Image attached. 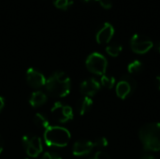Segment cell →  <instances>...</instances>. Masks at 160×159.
Returning <instances> with one entry per match:
<instances>
[{"label":"cell","instance_id":"6da1fadb","mask_svg":"<svg viewBox=\"0 0 160 159\" xmlns=\"http://www.w3.org/2000/svg\"><path fill=\"white\" fill-rule=\"evenodd\" d=\"M45 88L47 93L53 97H65L71 89L70 78L65 72H54L46 80Z\"/></svg>","mask_w":160,"mask_h":159},{"label":"cell","instance_id":"7a4b0ae2","mask_svg":"<svg viewBox=\"0 0 160 159\" xmlns=\"http://www.w3.org/2000/svg\"><path fill=\"white\" fill-rule=\"evenodd\" d=\"M139 137L146 151H160V123L143 126L139 132Z\"/></svg>","mask_w":160,"mask_h":159},{"label":"cell","instance_id":"3957f363","mask_svg":"<svg viewBox=\"0 0 160 159\" xmlns=\"http://www.w3.org/2000/svg\"><path fill=\"white\" fill-rule=\"evenodd\" d=\"M71 138L70 132L62 127H49L44 131L45 143L50 147H65Z\"/></svg>","mask_w":160,"mask_h":159},{"label":"cell","instance_id":"277c9868","mask_svg":"<svg viewBox=\"0 0 160 159\" xmlns=\"http://www.w3.org/2000/svg\"><path fill=\"white\" fill-rule=\"evenodd\" d=\"M85 65L87 69L93 74L103 76L108 67V61L106 57L99 52H93L86 58Z\"/></svg>","mask_w":160,"mask_h":159},{"label":"cell","instance_id":"5b68a950","mask_svg":"<svg viewBox=\"0 0 160 159\" xmlns=\"http://www.w3.org/2000/svg\"><path fill=\"white\" fill-rule=\"evenodd\" d=\"M22 146L24 147L26 154L29 157H37L43 150L42 141L38 136L24 135L22 139Z\"/></svg>","mask_w":160,"mask_h":159},{"label":"cell","instance_id":"8992f818","mask_svg":"<svg viewBox=\"0 0 160 159\" xmlns=\"http://www.w3.org/2000/svg\"><path fill=\"white\" fill-rule=\"evenodd\" d=\"M153 46V41L142 34H134L130 39L131 50L138 54H144L148 52Z\"/></svg>","mask_w":160,"mask_h":159},{"label":"cell","instance_id":"52a82bcc","mask_svg":"<svg viewBox=\"0 0 160 159\" xmlns=\"http://www.w3.org/2000/svg\"><path fill=\"white\" fill-rule=\"evenodd\" d=\"M52 117L58 123H67L73 119V110L70 106L62 102H55L51 109Z\"/></svg>","mask_w":160,"mask_h":159},{"label":"cell","instance_id":"ba28073f","mask_svg":"<svg viewBox=\"0 0 160 159\" xmlns=\"http://www.w3.org/2000/svg\"><path fill=\"white\" fill-rule=\"evenodd\" d=\"M137 83L134 78L130 75H125L121 78L120 82L116 84V95L119 98H127L136 89Z\"/></svg>","mask_w":160,"mask_h":159},{"label":"cell","instance_id":"9c48e42d","mask_svg":"<svg viewBox=\"0 0 160 159\" xmlns=\"http://www.w3.org/2000/svg\"><path fill=\"white\" fill-rule=\"evenodd\" d=\"M25 78H26L27 83L35 89L41 88V87L45 86L46 79H45L44 75L33 67H29L26 70Z\"/></svg>","mask_w":160,"mask_h":159},{"label":"cell","instance_id":"30bf717a","mask_svg":"<svg viewBox=\"0 0 160 159\" xmlns=\"http://www.w3.org/2000/svg\"><path fill=\"white\" fill-rule=\"evenodd\" d=\"M100 82L94 78L83 81L80 85V91L84 97H91L95 96L100 89Z\"/></svg>","mask_w":160,"mask_h":159},{"label":"cell","instance_id":"8fae6325","mask_svg":"<svg viewBox=\"0 0 160 159\" xmlns=\"http://www.w3.org/2000/svg\"><path fill=\"white\" fill-rule=\"evenodd\" d=\"M114 35V28L110 22H105L96 35V39L99 44H105L111 41Z\"/></svg>","mask_w":160,"mask_h":159},{"label":"cell","instance_id":"7c38bea8","mask_svg":"<svg viewBox=\"0 0 160 159\" xmlns=\"http://www.w3.org/2000/svg\"><path fill=\"white\" fill-rule=\"evenodd\" d=\"M94 143L90 141L80 140L77 141L72 147V154L76 157H82L90 154L94 149Z\"/></svg>","mask_w":160,"mask_h":159},{"label":"cell","instance_id":"4fadbf2b","mask_svg":"<svg viewBox=\"0 0 160 159\" xmlns=\"http://www.w3.org/2000/svg\"><path fill=\"white\" fill-rule=\"evenodd\" d=\"M46 101H47V95L42 91L33 92L29 99L30 105L34 108L42 106L44 103H46Z\"/></svg>","mask_w":160,"mask_h":159},{"label":"cell","instance_id":"5bb4252c","mask_svg":"<svg viewBox=\"0 0 160 159\" xmlns=\"http://www.w3.org/2000/svg\"><path fill=\"white\" fill-rule=\"evenodd\" d=\"M93 106V100L91 97H83L77 102V111L81 115L87 113Z\"/></svg>","mask_w":160,"mask_h":159},{"label":"cell","instance_id":"9a60e30c","mask_svg":"<svg viewBox=\"0 0 160 159\" xmlns=\"http://www.w3.org/2000/svg\"><path fill=\"white\" fill-rule=\"evenodd\" d=\"M34 124L36 127H39V128H43V129H47L50 127V123L48 118L42 114L41 112H38L35 114L34 116Z\"/></svg>","mask_w":160,"mask_h":159},{"label":"cell","instance_id":"2e32d148","mask_svg":"<svg viewBox=\"0 0 160 159\" xmlns=\"http://www.w3.org/2000/svg\"><path fill=\"white\" fill-rule=\"evenodd\" d=\"M143 65L140 60H134L128 66V71L129 74H139L142 71Z\"/></svg>","mask_w":160,"mask_h":159},{"label":"cell","instance_id":"e0dca14e","mask_svg":"<svg viewBox=\"0 0 160 159\" xmlns=\"http://www.w3.org/2000/svg\"><path fill=\"white\" fill-rule=\"evenodd\" d=\"M100 85L104 86L105 88L112 89L115 85V78L110 75H103L100 79Z\"/></svg>","mask_w":160,"mask_h":159},{"label":"cell","instance_id":"ac0fdd59","mask_svg":"<svg viewBox=\"0 0 160 159\" xmlns=\"http://www.w3.org/2000/svg\"><path fill=\"white\" fill-rule=\"evenodd\" d=\"M122 50L123 48L120 44H111L106 47V52L112 57L118 56L121 53Z\"/></svg>","mask_w":160,"mask_h":159},{"label":"cell","instance_id":"d6986e66","mask_svg":"<svg viewBox=\"0 0 160 159\" xmlns=\"http://www.w3.org/2000/svg\"><path fill=\"white\" fill-rule=\"evenodd\" d=\"M53 4L58 8L68 9L73 4V0H53Z\"/></svg>","mask_w":160,"mask_h":159},{"label":"cell","instance_id":"ffe728a7","mask_svg":"<svg viewBox=\"0 0 160 159\" xmlns=\"http://www.w3.org/2000/svg\"><path fill=\"white\" fill-rule=\"evenodd\" d=\"M94 143V147H97L98 149H103V148H106L109 144L108 142V140L104 137H101V138H98V140H96Z\"/></svg>","mask_w":160,"mask_h":159},{"label":"cell","instance_id":"44dd1931","mask_svg":"<svg viewBox=\"0 0 160 159\" xmlns=\"http://www.w3.org/2000/svg\"><path fill=\"white\" fill-rule=\"evenodd\" d=\"M41 159H62V157L56 154V153H53V152H46L42 155V157Z\"/></svg>","mask_w":160,"mask_h":159},{"label":"cell","instance_id":"7402d4cb","mask_svg":"<svg viewBox=\"0 0 160 159\" xmlns=\"http://www.w3.org/2000/svg\"><path fill=\"white\" fill-rule=\"evenodd\" d=\"M100 6L106 9H109L112 7V0H98Z\"/></svg>","mask_w":160,"mask_h":159},{"label":"cell","instance_id":"603a6c76","mask_svg":"<svg viewBox=\"0 0 160 159\" xmlns=\"http://www.w3.org/2000/svg\"><path fill=\"white\" fill-rule=\"evenodd\" d=\"M95 159H111V158H110L109 155H108V154H106L105 152H103V151H98V152H97V153H96V155H95Z\"/></svg>","mask_w":160,"mask_h":159},{"label":"cell","instance_id":"cb8c5ba5","mask_svg":"<svg viewBox=\"0 0 160 159\" xmlns=\"http://www.w3.org/2000/svg\"><path fill=\"white\" fill-rule=\"evenodd\" d=\"M4 106H5V99L2 97H0V112L3 110Z\"/></svg>","mask_w":160,"mask_h":159},{"label":"cell","instance_id":"d4e9b609","mask_svg":"<svg viewBox=\"0 0 160 159\" xmlns=\"http://www.w3.org/2000/svg\"><path fill=\"white\" fill-rule=\"evenodd\" d=\"M141 159H156V157L153 156H150V155H146V156H143Z\"/></svg>","mask_w":160,"mask_h":159},{"label":"cell","instance_id":"484cf974","mask_svg":"<svg viewBox=\"0 0 160 159\" xmlns=\"http://www.w3.org/2000/svg\"><path fill=\"white\" fill-rule=\"evenodd\" d=\"M2 151H3V140L0 136V154L2 153Z\"/></svg>","mask_w":160,"mask_h":159},{"label":"cell","instance_id":"4316f807","mask_svg":"<svg viewBox=\"0 0 160 159\" xmlns=\"http://www.w3.org/2000/svg\"><path fill=\"white\" fill-rule=\"evenodd\" d=\"M157 84H158V89L160 90V75L157 77Z\"/></svg>","mask_w":160,"mask_h":159},{"label":"cell","instance_id":"83f0119b","mask_svg":"<svg viewBox=\"0 0 160 159\" xmlns=\"http://www.w3.org/2000/svg\"><path fill=\"white\" fill-rule=\"evenodd\" d=\"M156 49H157V51L158 52L160 53V42H158V44H157V46H156Z\"/></svg>","mask_w":160,"mask_h":159},{"label":"cell","instance_id":"f1b7e54d","mask_svg":"<svg viewBox=\"0 0 160 159\" xmlns=\"http://www.w3.org/2000/svg\"><path fill=\"white\" fill-rule=\"evenodd\" d=\"M85 2H90V1H98V0H84Z\"/></svg>","mask_w":160,"mask_h":159},{"label":"cell","instance_id":"f546056e","mask_svg":"<svg viewBox=\"0 0 160 159\" xmlns=\"http://www.w3.org/2000/svg\"><path fill=\"white\" fill-rule=\"evenodd\" d=\"M24 159H29V158H24Z\"/></svg>","mask_w":160,"mask_h":159},{"label":"cell","instance_id":"4dcf8cb0","mask_svg":"<svg viewBox=\"0 0 160 159\" xmlns=\"http://www.w3.org/2000/svg\"><path fill=\"white\" fill-rule=\"evenodd\" d=\"M92 159H95V158H92Z\"/></svg>","mask_w":160,"mask_h":159}]
</instances>
